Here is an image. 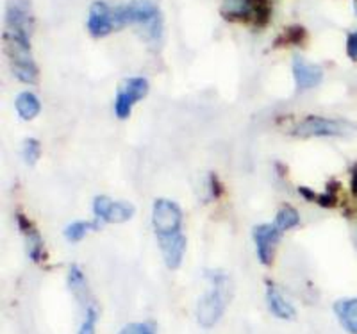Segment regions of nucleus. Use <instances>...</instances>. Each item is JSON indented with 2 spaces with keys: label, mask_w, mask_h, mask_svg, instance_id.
<instances>
[{
  "label": "nucleus",
  "mask_w": 357,
  "mask_h": 334,
  "mask_svg": "<svg viewBox=\"0 0 357 334\" xmlns=\"http://www.w3.org/2000/svg\"><path fill=\"white\" fill-rule=\"evenodd\" d=\"M209 279H211V289L200 298L197 306V320L202 327L215 326L222 318L231 298V282L225 273L209 272Z\"/></svg>",
  "instance_id": "f257e3e1"
},
{
  "label": "nucleus",
  "mask_w": 357,
  "mask_h": 334,
  "mask_svg": "<svg viewBox=\"0 0 357 334\" xmlns=\"http://www.w3.org/2000/svg\"><path fill=\"white\" fill-rule=\"evenodd\" d=\"M114 24L116 27L138 24L151 38L161 36V17L158 8L149 0H136L132 4L114 9Z\"/></svg>",
  "instance_id": "f03ea898"
},
{
  "label": "nucleus",
  "mask_w": 357,
  "mask_h": 334,
  "mask_svg": "<svg viewBox=\"0 0 357 334\" xmlns=\"http://www.w3.org/2000/svg\"><path fill=\"white\" fill-rule=\"evenodd\" d=\"M6 43H8V56L11 63V72L15 77L22 82H34L38 77V68L31 56V41L17 40V38L6 34Z\"/></svg>",
  "instance_id": "7ed1b4c3"
},
{
  "label": "nucleus",
  "mask_w": 357,
  "mask_h": 334,
  "mask_svg": "<svg viewBox=\"0 0 357 334\" xmlns=\"http://www.w3.org/2000/svg\"><path fill=\"white\" fill-rule=\"evenodd\" d=\"M352 130H356V127L347 122L321 119V116H307L296 123L291 132L298 138H312V136L321 138V136H349L352 135Z\"/></svg>",
  "instance_id": "20e7f679"
},
{
  "label": "nucleus",
  "mask_w": 357,
  "mask_h": 334,
  "mask_svg": "<svg viewBox=\"0 0 357 334\" xmlns=\"http://www.w3.org/2000/svg\"><path fill=\"white\" fill-rule=\"evenodd\" d=\"M183 211L175 202L168 199H158L152 209V225L158 238L174 236L181 232Z\"/></svg>",
  "instance_id": "39448f33"
},
{
  "label": "nucleus",
  "mask_w": 357,
  "mask_h": 334,
  "mask_svg": "<svg viewBox=\"0 0 357 334\" xmlns=\"http://www.w3.org/2000/svg\"><path fill=\"white\" fill-rule=\"evenodd\" d=\"M6 24H8V36L17 40L29 41L33 33V17L27 0H11L6 11Z\"/></svg>",
  "instance_id": "423d86ee"
},
{
  "label": "nucleus",
  "mask_w": 357,
  "mask_h": 334,
  "mask_svg": "<svg viewBox=\"0 0 357 334\" xmlns=\"http://www.w3.org/2000/svg\"><path fill=\"white\" fill-rule=\"evenodd\" d=\"M149 93V82L143 77L127 79L116 93V103H114V113L120 120L129 119L132 106L139 103L145 95Z\"/></svg>",
  "instance_id": "0eeeda50"
},
{
  "label": "nucleus",
  "mask_w": 357,
  "mask_h": 334,
  "mask_svg": "<svg viewBox=\"0 0 357 334\" xmlns=\"http://www.w3.org/2000/svg\"><path fill=\"white\" fill-rule=\"evenodd\" d=\"M93 209L95 215L107 224H123V222L130 220L134 215V208L129 202L109 200L107 197L102 195L93 200Z\"/></svg>",
  "instance_id": "6e6552de"
},
{
  "label": "nucleus",
  "mask_w": 357,
  "mask_h": 334,
  "mask_svg": "<svg viewBox=\"0 0 357 334\" xmlns=\"http://www.w3.org/2000/svg\"><path fill=\"white\" fill-rule=\"evenodd\" d=\"M282 232L275 225H256L254 227V241H256L257 259L261 265H272L275 256V247Z\"/></svg>",
  "instance_id": "1a4fd4ad"
},
{
  "label": "nucleus",
  "mask_w": 357,
  "mask_h": 334,
  "mask_svg": "<svg viewBox=\"0 0 357 334\" xmlns=\"http://www.w3.org/2000/svg\"><path fill=\"white\" fill-rule=\"evenodd\" d=\"M116 27L114 24V11H111L104 2H95L89 9L88 31L91 36L104 38Z\"/></svg>",
  "instance_id": "9d476101"
},
{
  "label": "nucleus",
  "mask_w": 357,
  "mask_h": 334,
  "mask_svg": "<svg viewBox=\"0 0 357 334\" xmlns=\"http://www.w3.org/2000/svg\"><path fill=\"white\" fill-rule=\"evenodd\" d=\"M293 77H295L298 90H311V88L320 84L321 79H324V72H321L320 66L305 63L302 57L295 56V59H293Z\"/></svg>",
  "instance_id": "9b49d317"
},
{
  "label": "nucleus",
  "mask_w": 357,
  "mask_h": 334,
  "mask_svg": "<svg viewBox=\"0 0 357 334\" xmlns=\"http://www.w3.org/2000/svg\"><path fill=\"white\" fill-rule=\"evenodd\" d=\"M158 243L168 268H178L181 263H183L184 252H186V238L178 232V234H174V236L158 238Z\"/></svg>",
  "instance_id": "f8f14e48"
},
{
  "label": "nucleus",
  "mask_w": 357,
  "mask_h": 334,
  "mask_svg": "<svg viewBox=\"0 0 357 334\" xmlns=\"http://www.w3.org/2000/svg\"><path fill=\"white\" fill-rule=\"evenodd\" d=\"M17 220L18 227H20L22 234H24L25 238V249H27L29 257H31L34 263H41V261L45 259V249L40 232H38V229L27 220V216L25 215H20V213H18Z\"/></svg>",
  "instance_id": "ddd939ff"
},
{
  "label": "nucleus",
  "mask_w": 357,
  "mask_h": 334,
  "mask_svg": "<svg viewBox=\"0 0 357 334\" xmlns=\"http://www.w3.org/2000/svg\"><path fill=\"white\" fill-rule=\"evenodd\" d=\"M334 313L347 333L357 334V297L337 301L334 304Z\"/></svg>",
  "instance_id": "4468645a"
},
{
  "label": "nucleus",
  "mask_w": 357,
  "mask_h": 334,
  "mask_svg": "<svg viewBox=\"0 0 357 334\" xmlns=\"http://www.w3.org/2000/svg\"><path fill=\"white\" fill-rule=\"evenodd\" d=\"M266 301H268V308L275 314L277 318H282V320H291L295 318V308L282 297L279 289L272 284V282H268V289H266Z\"/></svg>",
  "instance_id": "2eb2a0df"
},
{
  "label": "nucleus",
  "mask_w": 357,
  "mask_h": 334,
  "mask_svg": "<svg viewBox=\"0 0 357 334\" xmlns=\"http://www.w3.org/2000/svg\"><path fill=\"white\" fill-rule=\"evenodd\" d=\"M15 107H17L18 114L24 120L36 119L41 111V104L38 100V97L33 93H29V91H24V93L18 95L17 100H15Z\"/></svg>",
  "instance_id": "dca6fc26"
},
{
  "label": "nucleus",
  "mask_w": 357,
  "mask_h": 334,
  "mask_svg": "<svg viewBox=\"0 0 357 334\" xmlns=\"http://www.w3.org/2000/svg\"><path fill=\"white\" fill-rule=\"evenodd\" d=\"M68 288L75 298H77L81 304H86L88 302V284H86V279H84V273L77 268V266H72L68 272Z\"/></svg>",
  "instance_id": "f3484780"
},
{
  "label": "nucleus",
  "mask_w": 357,
  "mask_h": 334,
  "mask_svg": "<svg viewBox=\"0 0 357 334\" xmlns=\"http://www.w3.org/2000/svg\"><path fill=\"white\" fill-rule=\"evenodd\" d=\"M298 222H301V216H298V213H296L295 209L282 208L279 213H277L273 225H275L280 232H286V231H289V229L296 227V225H298Z\"/></svg>",
  "instance_id": "a211bd4d"
},
{
  "label": "nucleus",
  "mask_w": 357,
  "mask_h": 334,
  "mask_svg": "<svg viewBox=\"0 0 357 334\" xmlns=\"http://www.w3.org/2000/svg\"><path fill=\"white\" fill-rule=\"evenodd\" d=\"M307 33H305V29L302 25H291L284 31V33L280 34L275 41V47H282V45H298L302 41L305 40Z\"/></svg>",
  "instance_id": "6ab92c4d"
},
{
  "label": "nucleus",
  "mask_w": 357,
  "mask_h": 334,
  "mask_svg": "<svg viewBox=\"0 0 357 334\" xmlns=\"http://www.w3.org/2000/svg\"><path fill=\"white\" fill-rule=\"evenodd\" d=\"M95 229V224H89V222H73L68 227L65 229V236L66 240L75 243V241H81L82 238L86 236V232Z\"/></svg>",
  "instance_id": "aec40b11"
},
{
  "label": "nucleus",
  "mask_w": 357,
  "mask_h": 334,
  "mask_svg": "<svg viewBox=\"0 0 357 334\" xmlns=\"http://www.w3.org/2000/svg\"><path fill=\"white\" fill-rule=\"evenodd\" d=\"M22 155H24L25 163L33 167V165L38 161V158H40V143L33 138L25 139L24 149H22Z\"/></svg>",
  "instance_id": "412c9836"
},
{
  "label": "nucleus",
  "mask_w": 357,
  "mask_h": 334,
  "mask_svg": "<svg viewBox=\"0 0 357 334\" xmlns=\"http://www.w3.org/2000/svg\"><path fill=\"white\" fill-rule=\"evenodd\" d=\"M336 188H337V184L333 181V183L327 186V190H325L321 195H318L317 202L321 206V208H334V206H336V202H337Z\"/></svg>",
  "instance_id": "4be33fe9"
},
{
  "label": "nucleus",
  "mask_w": 357,
  "mask_h": 334,
  "mask_svg": "<svg viewBox=\"0 0 357 334\" xmlns=\"http://www.w3.org/2000/svg\"><path fill=\"white\" fill-rule=\"evenodd\" d=\"M118 334H155V331L151 324H127Z\"/></svg>",
  "instance_id": "5701e85b"
},
{
  "label": "nucleus",
  "mask_w": 357,
  "mask_h": 334,
  "mask_svg": "<svg viewBox=\"0 0 357 334\" xmlns=\"http://www.w3.org/2000/svg\"><path fill=\"white\" fill-rule=\"evenodd\" d=\"M347 54L352 61H357V33L349 34L347 38Z\"/></svg>",
  "instance_id": "b1692460"
},
{
  "label": "nucleus",
  "mask_w": 357,
  "mask_h": 334,
  "mask_svg": "<svg viewBox=\"0 0 357 334\" xmlns=\"http://www.w3.org/2000/svg\"><path fill=\"white\" fill-rule=\"evenodd\" d=\"M220 193H222V184H220L218 177H216L215 174H211V176H209V195H211L213 199H216V197H220Z\"/></svg>",
  "instance_id": "393cba45"
},
{
  "label": "nucleus",
  "mask_w": 357,
  "mask_h": 334,
  "mask_svg": "<svg viewBox=\"0 0 357 334\" xmlns=\"http://www.w3.org/2000/svg\"><path fill=\"white\" fill-rule=\"evenodd\" d=\"M298 192H301V195H304V199H307V200H317L318 199L317 193L312 192V190H309V188H305V186L298 188Z\"/></svg>",
  "instance_id": "a878e982"
},
{
  "label": "nucleus",
  "mask_w": 357,
  "mask_h": 334,
  "mask_svg": "<svg viewBox=\"0 0 357 334\" xmlns=\"http://www.w3.org/2000/svg\"><path fill=\"white\" fill-rule=\"evenodd\" d=\"M350 188H352L354 197H357V165L352 168V176H350Z\"/></svg>",
  "instance_id": "bb28decb"
},
{
  "label": "nucleus",
  "mask_w": 357,
  "mask_h": 334,
  "mask_svg": "<svg viewBox=\"0 0 357 334\" xmlns=\"http://www.w3.org/2000/svg\"><path fill=\"white\" fill-rule=\"evenodd\" d=\"M354 8H356V13H357V0H354Z\"/></svg>",
  "instance_id": "cd10ccee"
}]
</instances>
